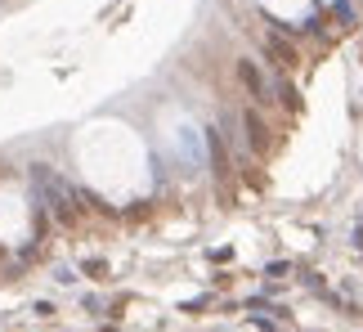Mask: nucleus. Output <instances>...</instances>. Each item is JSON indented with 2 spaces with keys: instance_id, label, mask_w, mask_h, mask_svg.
I'll return each mask as SVG.
<instances>
[{
  "instance_id": "f257e3e1",
  "label": "nucleus",
  "mask_w": 363,
  "mask_h": 332,
  "mask_svg": "<svg viewBox=\"0 0 363 332\" xmlns=\"http://www.w3.org/2000/svg\"><path fill=\"white\" fill-rule=\"evenodd\" d=\"M67 162L94 198L130 206L157 189V153L148 135L117 113L86 117L67 140Z\"/></svg>"
},
{
  "instance_id": "f03ea898",
  "label": "nucleus",
  "mask_w": 363,
  "mask_h": 332,
  "mask_svg": "<svg viewBox=\"0 0 363 332\" xmlns=\"http://www.w3.org/2000/svg\"><path fill=\"white\" fill-rule=\"evenodd\" d=\"M148 144H152V153H157V162L179 171V175H198L206 166V126L198 121V113L179 99L157 104Z\"/></svg>"
},
{
  "instance_id": "7ed1b4c3",
  "label": "nucleus",
  "mask_w": 363,
  "mask_h": 332,
  "mask_svg": "<svg viewBox=\"0 0 363 332\" xmlns=\"http://www.w3.org/2000/svg\"><path fill=\"white\" fill-rule=\"evenodd\" d=\"M36 233V206L18 179L0 175V247H23Z\"/></svg>"
},
{
  "instance_id": "20e7f679",
  "label": "nucleus",
  "mask_w": 363,
  "mask_h": 332,
  "mask_svg": "<svg viewBox=\"0 0 363 332\" xmlns=\"http://www.w3.org/2000/svg\"><path fill=\"white\" fill-rule=\"evenodd\" d=\"M260 5H264V13H274L278 23H291V27L314 18V0H260Z\"/></svg>"
}]
</instances>
